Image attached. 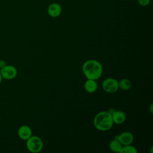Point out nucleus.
<instances>
[{
    "instance_id": "9d476101",
    "label": "nucleus",
    "mask_w": 153,
    "mask_h": 153,
    "mask_svg": "<svg viewBox=\"0 0 153 153\" xmlns=\"http://www.w3.org/2000/svg\"><path fill=\"white\" fill-rule=\"evenodd\" d=\"M84 88L88 93H94L97 89V83L96 80L87 79L84 83Z\"/></svg>"
},
{
    "instance_id": "f03ea898",
    "label": "nucleus",
    "mask_w": 153,
    "mask_h": 153,
    "mask_svg": "<svg viewBox=\"0 0 153 153\" xmlns=\"http://www.w3.org/2000/svg\"><path fill=\"white\" fill-rule=\"evenodd\" d=\"M112 115L108 111H101L97 114L93 120V124L95 128L102 131L110 130L113 125Z\"/></svg>"
},
{
    "instance_id": "4468645a",
    "label": "nucleus",
    "mask_w": 153,
    "mask_h": 153,
    "mask_svg": "<svg viewBox=\"0 0 153 153\" xmlns=\"http://www.w3.org/2000/svg\"><path fill=\"white\" fill-rule=\"evenodd\" d=\"M138 3L141 6H146L150 3V0H137Z\"/></svg>"
},
{
    "instance_id": "6e6552de",
    "label": "nucleus",
    "mask_w": 153,
    "mask_h": 153,
    "mask_svg": "<svg viewBox=\"0 0 153 153\" xmlns=\"http://www.w3.org/2000/svg\"><path fill=\"white\" fill-rule=\"evenodd\" d=\"M62 7L58 3H52L51 4L47 9L48 14L51 17H57L59 16L62 13Z\"/></svg>"
},
{
    "instance_id": "0eeeda50",
    "label": "nucleus",
    "mask_w": 153,
    "mask_h": 153,
    "mask_svg": "<svg viewBox=\"0 0 153 153\" xmlns=\"http://www.w3.org/2000/svg\"><path fill=\"white\" fill-rule=\"evenodd\" d=\"M17 134L22 140H26L32 135V131L29 126L23 125L19 128Z\"/></svg>"
},
{
    "instance_id": "423d86ee",
    "label": "nucleus",
    "mask_w": 153,
    "mask_h": 153,
    "mask_svg": "<svg viewBox=\"0 0 153 153\" xmlns=\"http://www.w3.org/2000/svg\"><path fill=\"white\" fill-rule=\"evenodd\" d=\"M115 139L118 140L122 145L124 146L131 144L134 140V136L131 132L124 131L120 134L116 136Z\"/></svg>"
},
{
    "instance_id": "f3484780",
    "label": "nucleus",
    "mask_w": 153,
    "mask_h": 153,
    "mask_svg": "<svg viewBox=\"0 0 153 153\" xmlns=\"http://www.w3.org/2000/svg\"><path fill=\"white\" fill-rule=\"evenodd\" d=\"M152 104L151 105V113L152 112Z\"/></svg>"
},
{
    "instance_id": "2eb2a0df",
    "label": "nucleus",
    "mask_w": 153,
    "mask_h": 153,
    "mask_svg": "<svg viewBox=\"0 0 153 153\" xmlns=\"http://www.w3.org/2000/svg\"><path fill=\"white\" fill-rule=\"evenodd\" d=\"M5 65H7L6 62L3 59H0V69L4 68Z\"/></svg>"
},
{
    "instance_id": "7ed1b4c3",
    "label": "nucleus",
    "mask_w": 153,
    "mask_h": 153,
    "mask_svg": "<svg viewBox=\"0 0 153 153\" xmlns=\"http://www.w3.org/2000/svg\"><path fill=\"white\" fill-rule=\"evenodd\" d=\"M26 141V148L31 152L38 153L43 148V142L37 136H31Z\"/></svg>"
},
{
    "instance_id": "9b49d317",
    "label": "nucleus",
    "mask_w": 153,
    "mask_h": 153,
    "mask_svg": "<svg viewBox=\"0 0 153 153\" xmlns=\"http://www.w3.org/2000/svg\"><path fill=\"white\" fill-rule=\"evenodd\" d=\"M123 145L117 139L111 140L109 144V148L111 151L115 152H120Z\"/></svg>"
},
{
    "instance_id": "dca6fc26",
    "label": "nucleus",
    "mask_w": 153,
    "mask_h": 153,
    "mask_svg": "<svg viewBox=\"0 0 153 153\" xmlns=\"http://www.w3.org/2000/svg\"><path fill=\"white\" fill-rule=\"evenodd\" d=\"M2 79H3V78H2V75H1V72H0V84L2 82Z\"/></svg>"
},
{
    "instance_id": "f8f14e48",
    "label": "nucleus",
    "mask_w": 153,
    "mask_h": 153,
    "mask_svg": "<svg viewBox=\"0 0 153 153\" xmlns=\"http://www.w3.org/2000/svg\"><path fill=\"white\" fill-rule=\"evenodd\" d=\"M118 87L120 89L126 91L131 88V83L129 79L127 78H123L118 81Z\"/></svg>"
},
{
    "instance_id": "20e7f679",
    "label": "nucleus",
    "mask_w": 153,
    "mask_h": 153,
    "mask_svg": "<svg viewBox=\"0 0 153 153\" xmlns=\"http://www.w3.org/2000/svg\"><path fill=\"white\" fill-rule=\"evenodd\" d=\"M102 88L105 92L109 93H114L119 88L118 81L113 78H108L102 82Z\"/></svg>"
},
{
    "instance_id": "f257e3e1",
    "label": "nucleus",
    "mask_w": 153,
    "mask_h": 153,
    "mask_svg": "<svg viewBox=\"0 0 153 153\" xmlns=\"http://www.w3.org/2000/svg\"><path fill=\"white\" fill-rule=\"evenodd\" d=\"M82 72L87 79L97 80L102 75L103 68L100 63L96 60H88L82 66Z\"/></svg>"
},
{
    "instance_id": "39448f33",
    "label": "nucleus",
    "mask_w": 153,
    "mask_h": 153,
    "mask_svg": "<svg viewBox=\"0 0 153 153\" xmlns=\"http://www.w3.org/2000/svg\"><path fill=\"white\" fill-rule=\"evenodd\" d=\"M0 72L3 79H14L17 75L16 68L10 65H7L4 68L0 69Z\"/></svg>"
},
{
    "instance_id": "1a4fd4ad",
    "label": "nucleus",
    "mask_w": 153,
    "mask_h": 153,
    "mask_svg": "<svg viewBox=\"0 0 153 153\" xmlns=\"http://www.w3.org/2000/svg\"><path fill=\"white\" fill-rule=\"evenodd\" d=\"M111 115L114 123L116 124H121L126 120V115L122 111H115Z\"/></svg>"
},
{
    "instance_id": "ddd939ff",
    "label": "nucleus",
    "mask_w": 153,
    "mask_h": 153,
    "mask_svg": "<svg viewBox=\"0 0 153 153\" xmlns=\"http://www.w3.org/2000/svg\"><path fill=\"white\" fill-rule=\"evenodd\" d=\"M137 151L136 148L130 145H124L123 146L122 149L120 151V153H137Z\"/></svg>"
}]
</instances>
